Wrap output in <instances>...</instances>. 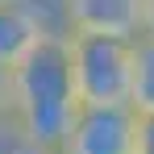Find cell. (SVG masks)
<instances>
[{
	"mask_svg": "<svg viewBox=\"0 0 154 154\" xmlns=\"http://www.w3.org/2000/svg\"><path fill=\"white\" fill-rule=\"evenodd\" d=\"M71 33L137 42L146 33V0H71Z\"/></svg>",
	"mask_w": 154,
	"mask_h": 154,
	"instance_id": "cell-4",
	"label": "cell"
},
{
	"mask_svg": "<svg viewBox=\"0 0 154 154\" xmlns=\"http://www.w3.org/2000/svg\"><path fill=\"white\" fill-rule=\"evenodd\" d=\"M29 13V21L42 29L46 42H67L71 38V0H17Z\"/></svg>",
	"mask_w": 154,
	"mask_h": 154,
	"instance_id": "cell-7",
	"label": "cell"
},
{
	"mask_svg": "<svg viewBox=\"0 0 154 154\" xmlns=\"http://www.w3.org/2000/svg\"><path fill=\"white\" fill-rule=\"evenodd\" d=\"M146 38H154V0H146Z\"/></svg>",
	"mask_w": 154,
	"mask_h": 154,
	"instance_id": "cell-11",
	"label": "cell"
},
{
	"mask_svg": "<svg viewBox=\"0 0 154 154\" xmlns=\"http://www.w3.org/2000/svg\"><path fill=\"white\" fill-rule=\"evenodd\" d=\"M137 125L133 104H83L58 154H137Z\"/></svg>",
	"mask_w": 154,
	"mask_h": 154,
	"instance_id": "cell-3",
	"label": "cell"
},
{
	"mask_svg": "<svg viewBox=\"0 0 154 154\" xmlns=\"http://www.w3.org/2000/svg\"><path fill=\"white\" fill-rule=\"evenodd\" d=\"M4 4H13V0H0V8H4Z\"/></svg>",
	"mask_w": 154,
	"mask_h": 154,
	"instance_id": "cell-12",
	"label": "cell"
},
{
	"mask_svg": "<svg viewBox=\"0 0 154 154\" xmlns=\"http://www.w3.org/2000/svg\"><path fill=\"white\" fill-rule=\"evenodd\" d=\"M8 104H13V121L25 133H33L46 150L63 146L71 121L83 108L67 42H42L21 67L8 71Z\"/></svg>",
	"mask_w": 154,
	"mask_h": 154,
	"instance_id": "cell-1",
	"label": "cell"
},
{
	"mask_svg": "<svg viewBox=\"0 0 154 154\" xmlns=\"http://www.w3.org/2000/svg\"><path fill=\"white\" fill-rule=\"evenodd\" d=\"M71 75L83 104H129L133 92V42L100 38V33H71Z\"/></svg>",
	"mask_w": 154,
	"mask_h": 154,
	"instance_id": "cell-2",
	"label": "cell"
},
{
	"mask_svg": "<svg viewBox=\"0 0 154 154\" xmlns=\"http://www.w3.org/2000/svg\"><path fill=\"white\" fill-rule=\"evenodd\" d=\"M129 104L150 117L154 112V38H137L133 42V92H129Z\"/></svg>",
	"mask_w": 154,
	"mask_h": 154,
	"instance_id": "cell-6",
	"label": "cell"
},
{
	"mask_svg": "<svg viewBox=\"0 0 154 154\" xmlns=\"http://www.w3.org/2000/svg\"><path fill=\"white\" fill-rule=\"evenodd\" d=\"M42 42H46L42 29L29 21V13L17 4V0L0 8V75H8L13 67H21Z\"/></svg>",
	"mask_w": 154,
	"mask_h": 154,
	"instance_id": "cell-5",
	"label": "cell"
},
{
	"mask_svg": "<svg viewBox=\"0 0 154 154\" xmlns=\"http://www.w3.org/2000/svg\"><path fill=\"white\" fill-rule=\"evenodd\" d=\"M13 121V104H8V75H0V129Z\"/></svg>",
	"mask_w": 154,
	"mask_h": 154,
	"instance_id": "cell-10",
	"label": "cell"
},
{
	"mask_svg": "<svg viewBox=\"0 0 154 154\" xmlns=\"http://www.w3.org/2000/svg\"><path fill=\"white\" fill-rule=\"evenodd\" d=\"M0 154H50V150L33 133H25L17 121H8V125L0 129Z\"/></svg>",
	"mask_w": 154,
	"mask_h": 154,
	"instance_id": "cell-8",
	"label": "cell"
},
{
	"mask_svg": "<svg viewBox=\"0 0 154 154\" xmlns=\"http://www.w3.org/2000/svg\"><path fill=\"white\" fill-rule=\"evenodd\" d=\"M50 154H58V150H50Z\"/></svg>",
	"mask_w": 154,
	"mask_h": 154,
	"instance_id": "cell-13",
	"label": "cell"
},
{
	"mask_svg": "<svg viewBox=\"0 0 154 154\" xmlns=\"http://www.w3.org/2000/svg\"><path fill=\"white\" fill-rule=\"evenodd\" d=\"M137 154H154V112L142 117V125H137Z\"/></svg>",
	"mask_w": 154,
	"mask_h": 154,
	"instance_id": "cell-9",
	"label": "cell"
}]
</instances>
